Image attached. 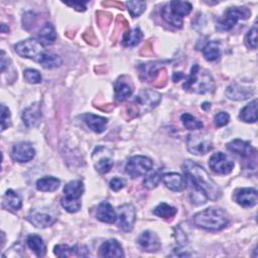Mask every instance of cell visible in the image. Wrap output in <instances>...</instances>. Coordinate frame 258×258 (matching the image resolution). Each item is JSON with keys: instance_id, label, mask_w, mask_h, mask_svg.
I'll list each match as a JSON object with an SVG mask.
<instances>
[{"instance_id": "19", "label": "cell", "mask_w": 258, "mask_h": 258, "mask_svg": "<svg viewBox=\"0 0 258 258\" xmlns=\"http://www.w3.org/2000/svg\"><path fill=\"white\" fill-rule=\"evenodd\" d=\"M86 125L95 133H102L105 131L107 124H108V119L105 117H101L98 115H94L91 113L84 114L80 117Z\"/></svg>"}, {"instance_id": "9", "label": "cell", "mask_w": 258, "mask_h": 258, "mask_svg": "<svg viewBox=\"0 0 258 258\" xmlns=\"http://www.w3.org/2000/svg\"><path fill=\"white\" fill-rule=\"evenodd\" d=\"M186 146L187 150L195 155L206 154L213 148L211 138L201 134H189L186 139Z\"/></svg>"}, {"instance_id": "29", "label": "cell", "mask_w": 258, "mask_h": 258, "mask_svg": "<svg viewBox=\"0 0 258 258\" xmlns=\"http://www.w3.org/2000/svg\"><path fill=\"white\" fill-rule=\"evenodd\" d=\"M60 181L53 176H43L36 181V188L40 191H53L58 188Z\"/></svg>"}, {"instance_id": "23", "label": "cell", "mask_w": 258, "mask_h": 258, "mask_svg": "<svg viewBox=\"0 0 258 258\" xmlns=\"http://www.w3.org/2000/svg\"><path fill=\"white\" fill-rule=\"evenodd\" d=\"M227 148L230 151H232L242 157H248L253 152H255V149L251 146V144L249 142L241 140V139H235V140L229 142L227 144Z\"/></svg>"}, {"instance_id": "8", "label": "cell", "mask_w": 258, "mask_h": 258, "mask_svg": "<svg viewBox=\"0 0 258 258\" xmlns=\"http://www.w3.org/2000/svg\"><path fill=\"white\" fill-rule=\"evenodd\" d=\"M152 160L143 155H135L128 159L125 165V171L132 178L144 175L152 168Z\"/></svg>"}, {"instance_id": "21", "label": "cell", "mask_w": 258, "mask_h": 258, "mask_svg": "<svg viewBox=\"0 0 258 258\" xmlns=\"http://www.w3.org/2000/svg\"><path fill=\"white\" fill-rule=\"evenodd\" d=\"M101 257H123V249L120 243L115 239H110L104 242L99 249Z\"/></svg>"}, {"instance_id": "24", "label": "cell", "mask_w": 258, "mask_h": 258, "mask_svg": "<svg viewBox=\"0 0 258 258\" xmlns=\"http://www.w3.org/2000/svg\"><path fill=\"white\" fill-rule=\"evenodd\" d=\"M253 94V90L251 88L242 87L238 84H232L226 90V96L231 100H245L249 98Z\"/></svg>"}, {"instance_id": "31", "label": "cell", "mask_w": 258, "mask_h": 258, "mask_svg": "<svg viewBox=\"0 0 258 258\" xmlns=\"http://www.w3.org/2000/svg\"><path fill=\"white\" fill-rule=\"evenodd\" d=\"M168 6H169L170 11L174 15H176V16H178L180 18H182L183 16L189 14V12L191 11V8H192L190 3L184 2V1H171L168 4Z\"/></svg>"}, {"instance_id": "38", "label": "cell", "mask_w": 258, "mask_h": 258, "mask_svg": "<svg viewBox=\"0 0 258 258\" xmlns=\"http://www.w3.org/2000/svg\"><path fill=\"white\" fill-rule=\"evenodd\" d=\"M126 5L132 17L140 16L146 8V3L144 1H128L126 2Z\"/></svg>"}, {"instance_id": "16", "label": "cell", "mask_w": 258, "mask_h": 258, "mask_svg": "<svg viewBox=\"0 0 258 258\" xmlns=\"http://www.w3.org/2000/svg\"><path fill=\"white\" fill-rule=\"evenodd\" d=\"M235 200L240 206L244 208H251L257 204L258 194L257 190L253 187L240 188L236 191Z\"/></svg>"}, {"instance_id": "45", "label": "cell", "mask_w": 258, "mask_h": 258, "mask_svg": "<svg viewBox=\"0 0 258 258\" xmlns=\"http://www.w3.org/2000/svg\"><path fill=\"white\" fill-rule=\"evenodd\" d=\"M166 81H167V74H166V71L164 69L160 70L157 77L155 78V80L153 81L154 82V87H163L165 86L166 84Z\"/></svg>"}, {"instance_id": "20", "label": "cell", "mask_w": 258, "mask_h": 258, "mask_svg": "<svg viewBox=\"0 0 258 258\" xmlns=\"http://www.w3.org/2000/svg\"><path fill=\"white\" fill-rule=\"evenodd\" d=\"M161 180L167 188L173 191H181L185 188V178L176 172H167L162 174Z\"/></svg>"}, {"instance_id": "41", "label": "cell", "mask_w": 258, "mask_h": 258, "mask_svg": "<svg viewBox=\"0 0 258 258\" xmlns=\"http://www.w3.org/2000/svg\"><path fill=\"white\" fill-rule=\"evenodd\" d=\"M161 173H160V170H156L152 173H150L149 175H147L145 178H144V186L151 189V188H154L158 183L159 181L161 180Z\"/></svg>"}, {"instance_id": "28", "label": "cell", "mask_w": 258, "mask_h": 258, "mask_svg": "<svg viewBox=\"0 0 258 258\" xmlns=\"http://www.w3.org/2000/svg\"><path fill=\"white\" fill-rule=\"evenodd\" d=\"M142 31L140 28L135 27L133 29H129L123 33L122 43L124 46H135L137 45L142 39Z\"/></svg>"}, {"instance_id": "34", "label": "cell", "mask_w": 258, "mask_h": 258, "mask_svg": "<svg viewBox=\"0 0 258 258\" xmlns=\"http://www.w3.org/2000/svg\"><path fill=\"white\" fill-rule=\"evenodd\" d=\"M177 213L176 208L167 205L166 203H161L159 204L154 210H153V214L159 218L162 219H170L172 217L175 216V214Z\"/></svg>"}, {"instance_id": "13", "label": "cell", "mask_w": 258, "mask_h": 258, "mask_svg": "<svg viewBox=\"0 0 258 258\" xmlns=\"http://www.w3.org/2000/svg\"><path fill=\"white\" fill-rule=\"evenodd\" d=\"M137 243L140 248L146 252H156L160 248V241L158 236L151 231H145L141 233L137 238Z\"/></svg>"}, {"instance_id": "10", "label": "cell", "mask_w": 258, "mask_h": 258, "mask_svg": "<svg viewBox=\"0 0 258 258\" xmlns=\"http://www.w3.org/2000/svg\"><path fill=\"white\" fill-rule=\"evenodd\" d=\"M136 220V211L132 204H125L117 209V224L124 232H129L133 229Z\"/></svg>"}, {"instance_id": "7", "label": "cell", "mask_w": 258, "mask_h": 258, "mask_svg": "<svg viewBox=\"0 0 258 258\" xmlns=\"http://www.w3.org/2000/svg\"><path fill=\"white\" fill-rule=\"evenodd\" d=\"M251 12L246 7H230L226 10L224 15L217 21L216 29L219 31H228L241 19H247Z\"/></svg>"}, {"instance_id": "35", "label": "cell", "mask_w": 258, "mask_h": 258, "mask_svg": "<svg viewBox=\"0 0 258 258\" xmlns=\"http://www.w3.org/2000/svg\"><path fill=\"white\" fill-rule=\"evenodd\" d=\"M161 16H162V18H163L167 23H169L170 25H172V26H174V27H176V28H181V27H182V23H183V22H182V18H180V17L174 15V14L170 11L168 5H166V6H164V7L162 8V10H161Z\"/></svg>"}, {"instance_id": "14", "label": "cell", "mask_w": 258, "mask_h": 258, "mask_svg": "<svg viewBox=\"0 0 258 258\" xmlns=\"http://www.w3.org/2000/svg\"><path fill=\"white\" fill-rule=\"evenodd\" d=\"M115 97L118 101H124L128 99L133 93V84L127 76H121L114 84Z\"/></svg>"}, {"instance_id": "22", "label": "cell", "mask_w": 258, "mask_h": 258, "mask_svg": "<svg viewBox=\"0 0 258 258\" xmlns=\"http://www.w3.org/2000/svg\"><path fill=\"white\" fill-rule=\"evenodd\" d=\"M96 217L103 223L113 224L117 220V213L108 202H102L97 208Z\"/></svg>"}, {"instance_id": "33", "label": "cell", "mask_w": 258, "mask_h": 258, "mask_svg": "<svg viewBox=\"0 0 258 258\" xmlns=\"http://www.w3.org/2000/svg\"><path fill=\"white\" fill-rule=\"evenodd\" d=\"M38 35H39V38L41 39V42H44L46 44H51L56 39L55 29L50 23H45L41 27Z\"/></svg>"}, {"instance_id": "26", "label": "cell", "mask_w": 258, "mask_h": 258, "mask_svg": "<svg viewBox=\"0 0 258 258\" xmlns=\"http://www.w3.org/2000/svg\"><path fill=\"white\" fill-rule=\"evenodd\" d=\"M26 244L30 250H32L37 257H43L46 252V247L41 237L35 234L29 235L26 239Z\"/></svg>"}, {"instance_id": "15", "label": "cell", "mask_w": 258, "mask_h": 258, "mask_svg": "<svg viewBox=\"0 0 258 258\" xmlns=\"http://www.w3.org/2000/svg\"><path fill=\"white\" fill-rule=\"evenodd\" d=\"M57 257H87L89 255L88 248L86 246L75 245L70 247L68 245H56L53 250Z\"/></svg>"}, {"instance_id": "17", "label": "cell", "mask_w": 258, "mask_h": 258, "mask_svg": "<svg viewBox=\"0 0 258 258\" xmlns=\"http://www.w3.org/2000/svg\"><path fill=\"white\" fill-rule=\"evenodd\" d=\"M23 123L28 127H35L39 124L41 119V109L39 103H33L22 112Z\"/></svg>"}, {"instance_id": "39", "label": "cell", "mask_w": 258, "mask_h": 258, "mask_svg": "<svg viewBox=\"0 0 258 258\" xmlns=\"http://www.w3.org/2000/svg\"><path fill=\"white\" fill-rule=\"evenodd\" d=\"M24 80L29 84H39L42 80L40 73L34 69H27L23 72Z\"/></svg>"}, {"instance_id": "6", "label": "cell", "mask_w": 258, "mask_h": 258, "mask_svg": "<svg viewBox=\"0 0 258 258\" xmlns=\"http://www.w3.org/2000/svg\"><path fill=\"white\" fill-rule=\"evenodd\" d=\"M14 49L17 54L22 57L33 59L38 63L46 53L43 43L34 38H27L14 45Z\"/></svg>"}, {"instance_id": "12", "label": "cell", "mask_w": 258, "mask_h": 258, "mask_svg": "<svg viewBox=\"0 0 258 258\" xmlns=\"http://www.w3.org/2000/svg\"><path fill=\"white\" fill-rule=\"evenodd\" d=\"M35 155V150L28 142H19L12 148L11 156L17 162L30 161Z\"/></svg>"}, {"instance_id": "36", "label": "cell", "mask_w": 258, "mask_h": 258, "mask_svg": "<svg viewBox=\"0 0 258 258\" xmlns=\"http://www.w3.org/2000/svg\"><path fill=\"white\" fill-rule=\"evenodd\" d=\"M180 119H181V122H182L183 126L188 130H199V129H202L204 127V124H203L202 121H200L195 116H192L188 113L182 114Z\"/></svg>"}, {"instance_id": "3", "label": "cell", "mask_w": 258, "mask_h": 258, "mask_svg": "<svg viewBox=\"0 0 258 258\" xmlns=\"http://www.w3.org/2000/svg\"><path fill=\"white\" fill-rule=\"evenodd\" d=\"M194 223L197 227L209 230L219 231L229 224V218L225 211L220 208H209L194 216Z\"/></svg>"}, {"instance_id": "30", "label": "cell", "mask_w": 258, "mask_h": 258, "mask_svg": "<svg viewBox=\"0 0 258 258\" xmlns=\"http://www.w3.org/2000/svg\"><path fill=\"white\" fill-rule=\"evenodd\" d=\"M3 201H4V205L11 211H18L22 206L21 198L18 196L17 192H15L12 189L6 190V192L4 194Z\"/></svg>"}, {"instance_id": "37", "label": "cell", "mask_w": 258, "mask_h": 258, "mask_svg": "<svg viewBox=\"0 0 258 258\" xmlns=\"http://www.w3.org/2000/svg\"><path fill=\"white\" fill-rule=\"evenodd\" d=\"M61 62H62L61 58L58 55L50 53V52H46L39 63L44 69H54V68L59 67L61 64Z\"/></svg>"}, {"instance_id": "49", "label": "cell", "mask_w": 258, "mask_h": 258, "mask_svg": "<svg viewBox=\"0 0 258 258\" xmlns=\"http://www.w3.org/2000/svg\"><path fill=\"white\" fill-rule=\"evenodd\" d=\"M6 30H7V31H9V28H8V27H6L4 23H3V24H1V31H2V32H6Z\"/></svg>"}, {"instance_id": "18", "label": "cell", "mask_w": 258, "mask_h": 258, "mask_svg": "<svg viewBox=\"0 0 258 258\" xmlns=\"http://www.w3.org/2000/svg\"><path fill=\"white\" fill-rule=\"evenodd\" d=\"M163 63H164V61H154V62L142 63L138 68L140 79L143 82L154 81L155 78L157 77L159 71L162 69Z\"/></svg>"}, {"instance_id": "27", "label": "cell", "mask_w": 258, "mask_h": 258, "mask_svg": "<svg viewBox=\"0 0 258 258\" xmlns=\"http://www.w3.org/2000/svg\"><path fill=\"white\" fill-rule=\"evenodd\" d=\"M239 118L247 123H255L257 121V100H253L247 104L241 111Z\"/></svg>"}, {"instance_id": "44", "label": "cell", "mask_w": 258, "mask_h": 258, "mask_svg": "<svg viewBox=\"0 0 258 258\" xmlns=\"http://www.w3.org/2000/svg\"><path fill=\"white\" fill-rule=\"evenodd\" d=\"M230 121V116L227 112H219L214 117V124L216 127H223Z\"/></svg>"}, {"instance_id": "2", "label": "cell", "mask_w": 258, "mask_h": 258, "mask_svg": "<svg viewBox=\"0 0 258 258\" xmlns=\"http://www.w3.org/2000/svg\"><path fill=\"white\" fill-rule=\"evenodd\" d=\"M184 91L196 94L212 93L215 90V82L212 75L205 69H202L199 64H194L190 70V74L182 85Z\"/></svg>"}, {"instance_id": "46", "label": "cell", "mask_w": 258, "mask_h": 258, "mask_svg": "<svg viewBox=\"0 0 258 258\" xmlns=\"http://www.w3.org/2000/svg\"><path fill=\"white\" fill-rule=\"evenodd\" d=\"M109 185H110V188L113 189L114 191H118L120 190L121 188L124 187L125 185V180L121 177H113L110 182H109Z\"/></svg>"}, {"instance_id": "42", "label": "cell", "mask_w": 258, "mask_h": 258, "mask_svg": "<svg viewBox=\"0 0 258 258\" xmlns=\"http://www.w3.org/2000/svg\"><path fill=\"white\" fill-rule=\"evenodd\" d=\"M11 125V115L9 109L2 104L1 105V131H4Z\"/></svg>"}, {"instance_id": "11", "label": "cell", "mask_w": 258, "mask_h": 258, "mask_svg": "<svg viewBox=\"0 0 258 258\" xmlns=\"http://www.w3.org/2000/svg\"><path fill=\"white\" fill-rule=\"evenodd\" d=\"M209 166L218 174H228L232 171L234 162L223 152H216L210 157Z\"/></svg>"}, {"instance_id": "32", "label": "cell", "mask_w": 258, "mask_h": 258, "mask_svg": "<svg viewBox=\"0 0 258 258\" xmlns=\"http://www.w3.org/2000/svg\"><path fill=\"white\" fill-rule=\"evenodd\" d=\"M203 54L205 58L209 61L217 60L221 55L220 44L217 41H210L208 42L203 48Z\"/></svg>"}, {"instance_id": "25", "label": "cell", "mask_w": 258, "mask_h": 258, "mask_svg": "<svg viewBox=\"0 0 258 258\" xmlns=\"http://www.w3.org/2000/svg\"><path fill=\"white\" fill-rule=\"evenodd\" d=\"M27 220L36 228H46L52 225L55 221L53 217L48 214L37 213L35 211H31L27 216Z\"/></svg>"}, {"instance_id": "47", "label": "cell", "mask_w": 258, "mask_h": 258, "mask_svg": "<svg viewBox=\"0 0 258 258\" xmlns=\"http://www.w3.org/2000/svg\"><path fill=\"white\" fill-rule=\"evenodd\" d=\"M66 5L68 6H71L73 8H75L76 10L78 11H85L86 10V4L87 2L84 1V2H81V1H73V2H64Z\"/></svg>"}, {"instance_id": "43", "label": "cell", "mask_w": 258, "mask_h": 258, "mask_svg": "<svg viewBox=\"0 0 258 258\" xmlns=\"http://www.w3.org/2000/svg\"><path fill=\"white\" fill-rule=\"evenodd\" d=\"M246 45L252 49L257 48V28L253 27L251 28L245 37Z\"/></svg>"}, {"instance_id": "48", "label": "cell", "mask_w": 258, "mask_h": 258, "mask_svg": "<svg viewBox=\"0 0 258 258\" xmlns=\"http://www.w3.org/2000/svg\"><path fill=\"white\" fill-rule=\"evenodd\" d=\"M181 78H183V75L182 74H180V73H175L174 75H173V82H177L179 79H181Z\"/></svg>"}, {"instance_id": "4", "label": "cell", "mask_w": 258, "mask_h": 258, "mask_svg": "<svg viewBox=\"0 0 258 258\" xmlns=\"http://www.w3.org/2000/svg\"><path fill=\"white\" fill-rule=\"evenodd\" d=\"M161 101V95L153 90H142L127 106L129 118L137 117L154 109Z\"/></svg>"}, {"instance_id": "5", "label": "cell", "mask_w": 258, "mask_h": 258, "mask_svg": "<svg viewBox=\"0 0 258 258\" xmlns=\"http://www.w3.org/2000/svg\"><path fill=\"white\" fill-rule=\"evenodd\" d=\"M84 192V183L82 180H72L63 187L64 197L60 199L61 207L69 213H76L81 210V198Z\"/></svg>"}, {"instance_id": "40", "label": "cell", "mask_w": 258, "mask_h": 258, "mask_svg": "<svg viewBox=\"0 0 258 258\" xmlns=\"http://www.w3.org/2000/svg\"><path fill=\"white\" fill-rule=\"evenodd\" d=\"M113 166V160L110 157H102L95 163V168L100 173H107Z\"/></svg>"}, {"instance_id": "1", "label": "cell", "mask_w": 258, "mask_h": 258, "mask_svg": "<svg viewBox=\"0 0 258 258\" xmlns=\"http://www.w3.org/2000/svg\"><path fill=\"white\" fill-rule=\"evenodd\" d=\"M181 168L185 175V182L190 187V198L194 204L202 205L207 200L217 201L222 197L220 186H218L206 169L200 164L191 160H186L183 162Z\"/></svg>"}]
</instances>
